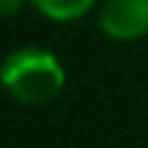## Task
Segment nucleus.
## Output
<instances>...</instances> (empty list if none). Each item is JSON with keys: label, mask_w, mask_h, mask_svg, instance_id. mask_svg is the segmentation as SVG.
Segmentation results:
<instances>
[{"label": "nucleus", "mask_w": 148, "mask_h": 148, "mask_svg": "<svg viewBox=\"0 0 148 148\" xmlns=\"http://www.w3.org/2000/svg\"><path fill=\"white\" fill-rule=\"evenodd\" d=\"M99 27L112 41H140L148 36V0H104Z\"/></svg>", "instance_id": "obj_2"}, {"label": "nucleus", "mask_w": 148, "mask_h": 148, "mask_svg": "<svg viewBox=\"0 0 148 148\" xmlns=\"http://www.w3.org/2000/svg\"><path fill=\"white\" fill-rule=\"evenodd\" d=\"M0 85L14 101L27 107L49 104L66 85V69L44 47H19L0 63Z\"/></svg>", "instance_id": "obj_1"}, {"label": "nucleus", "mask_w": 148, "mask_h": 148, "mask_svg": "<svg viewBox=\"0 0 148 148\" xmlns=\"http://www.w3.org/2000/svg\"><path fill=\"white\" fill-rule=\"evenodd\" d=\"M30 0H0V16H14L22 11V5Z\"/></svg>", "instance_id": "obj_4"}, {"label": "nucleus", "mask_w": 148, "mask_h": 148, "mask_svg": "<svg viewBox=\"0 0 148 148\" xmlns=\"http://www.w3.org/2000/svg\"><path fill=\"white\" fill-rule=\"evenodd\" d=\"M30 5L52 22H74L82 19L96 5V0H30Z\"/></svg>", "instance_id": "obj_3"}]
</instances>
